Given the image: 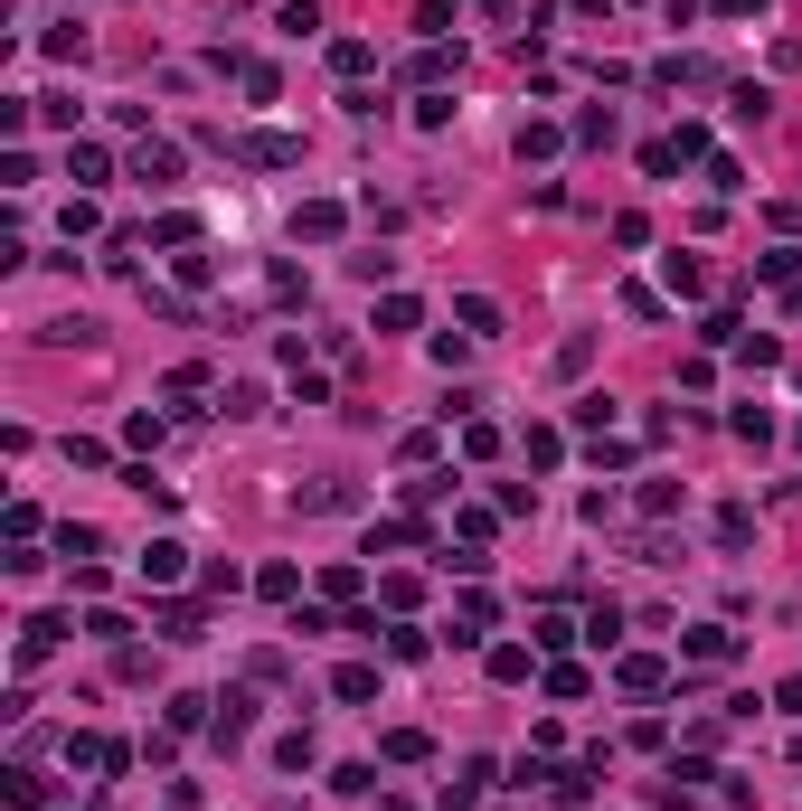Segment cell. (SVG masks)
I'll return each instance as SVG.
<instances>
[{"label":"cell","mask_w":802,"mask_h":811,"mask_svg":"<svg viewBox=\"0 0 802 811\" xmlns=\"http://www.w3.org/2000/svg\"><path fill=\"white\" fill-rule=\"evenodd\" d=\"M246 726H256V698H217V745H246Z\"/></svg>","instance_id":"4"},{"label":"cell","mask_w":802,"mask_h":811,"mask_svg":"<svg viewBox=\"0 0 802 811\" xmlns=\"http://www.w3.org/2000/svg\"><path fill=\"white\" fill-rule=\"evenodd\" d=\"M57 548H67V566H86V556H94V548H104V538H94V529H86V519H67V529H57Z\"/></svg>","instance_id":"13"},{"label":"cell","mask_w":802,"mask_h":811,"mask_svg":"<svg viewBox=\"0 0 802 811\" xmlns=\"http://www.w3.org/2000/svg\"><path fill=\"white\" fill-rule=\"evenodd\" d=\"M718 10H727V20H765V0H718Z\"/></svg>","instance_id":"17"},{"label":"cell","mask_w":802,"mask_h":811,"mask_svg":"<svg viewBox=\"0 0 802 811\" xmlns=\"http://www.w3.org/2000/svg\"><path fill=\"white\" fill-rule=\"evenodd\" d=\"M775 708H783V718H802V679H783V689H775Z\"/></svg>","instance_id":"16"},{"label":"cell","mask_w":802,"mask_h":811,"mask_svg":"<svg viewBox=\"0 0 802 811\" xmlns=\"http://www.w3.org/2000/svg\"><path fill=\"white\" fill-rule=\"evenodd\" d=\"M142 180L170 189V180H180V151H170V142H142Z\"/></svg>","instance_id":"5"},{"label":"cell","mask_w":802,"mask_h":811,"mask_svg":"<svg viewBox=\"0 0 802 811\" xmlns=\"http://www.w3.org/2000/svg\"><path fill=\"white\" fill-rule=\"evenodd\" d=\"M623 123H613V104H595V114H576V142H613Z\"/></svg>","instance_id":"15"},{"label":"cell","mask_w":802,"mask_h":811,"mask_svg":"<svg viewBox=\"0 0 802 811\" xmlns=\"http://www.w3.org/2000/svg\"><path fill=\"white\" fill-rule=\"evenodd\" d=\"M680 651H689V661H727V651H736V642H727V632H718V623H699V632H689V642H680Z\"/></svg>","instance_id":"12"},{"label":"cell","mask_w":802,"mask_h":811,"mask_svg":"<svg viewBox=\"0 0 802 811\" xmlns=\"http://www.w3.org/2000/svg\"><path fill=\"white\" fill-rule=\"evenodd\" d=\"M463 330H472V340H492V330H500V302H482V293H463Z\"/></svg>","instance_id":"11"},{"label":"cell","mask_w":802,"mask_h":811,"mask_svg":"<svg viewBox=\"0 0 802 811\" xmlns=\"http://www.w3.org/2000/svg\"><path fill=\"white\" fill-rule=\"evenodd\" d=\"M369 57H377L369 38H340V47H330V67H340V76H369Z\"/></svg>","instance_id":"14"},{"label":"cell","mask_w":802,"mask_h":811,"mask_svg":"<svg viewBox=\"0 0 802 811\" xmlns=\"http://www.w3.org/2000/svg\"><path fill=\"white\" fill-rule=\"evenodd\" d=\"M303 236H312V246H330V236H340V199H312V209H303Z\"/></svg>","instance_id":"8"},{"label":"cell","mask_w":802,"mask_h":811,"mask_svg":"<svg viewBox=\"0 0 802 811\" xmlns=\"http://www.w3.org/2000/svg\"><path fill=\"white\" fill-rule=\"evenodd\" d=\"M613 679H623L633 698H660V689H670V661H652V651H633V661H623Z\"/></svg>","instance_id":"2"},{"label":"cell","mask_w":802,"mask_h":811,"mask_svg":"<svg viewBox=\"0 0 802 811\" xmlns=\"http://www.w3.org/2000/svg\"><path fill=\"white\" fill-rule=\"evenodd\" d=\"M330 698H350V708H369V698H377V671H359V661H350V671L330 679Z\"/></svg>","instance_id":"10"},{"label":"cell","mask_w":802,"mask_h":811,"mask_svg":"<svg viewBox=\"0 0 802 811\" xmlns=\"http://www.w3.org/2000/svg\"><path fill=\"white\" fill-rule=\"evenodd\" d=\"M492 613H500V604L482 595V585H463V632H453V642H472V632H492Z\"/></svg>","instance_id":"6"},{"label":"cell","mask_w":802,"mask_h":811,"mask_svg":"<svg viewBox=\"0 0 802 811\" xmlns=\"http://www.w3.org/2000/svg\"><path fill=\"white\" fill-rule=\"evenodd\" d=\"M246 161H256V170H293V161H303V142H283V133H256V142H246Z\"/></svg>","instance_id":"3"},{"label":"cell","mask_w":802,"mask_h":811,"mask_svg":"<svg viewBox=\"0 0 802 811\" xmlns=\"http://www.w3.org/2000/svg\"><path fill=\"white\" fill-rule=\"evenodd\" d=\"M57 632H67V623H57V613H38V623L20 632V661H47V651H57Z\"/></svg>","instance_id":"9"},{"label":"cell","mask_w":802,"mask_h":811,"mask_svg":"<svg viewBox=\"0 0 802 811\" xmlns=\"http://www.w3.org/2000/svg\"><path fill=\"white\" fill-rule=\"evenodd\" d=\"M425 755H434V736H425V726H397V736H387V765H425Z\"/></svg>","instance_id":"7"},{"label":"cell","mask_w":802,"mask_h":811,"mask_svg":"<svg viewBox=\"0 0 802 811\" xmlns=\"http://www.w3.org/2000/svg\"><path fill=\"white\" fill-rule=\"evenodd\" d=\"M142 576H151V585H180L189 576V548H180V538H151V548H142Z\"/></svg>","instance_id":"1"}]
</instances>
